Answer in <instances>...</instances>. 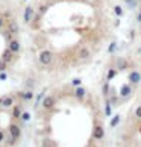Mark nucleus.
I'll return each instance as SVG.
<instances>
[{
  "mask_svg": "<svg viewBox=\"0 0 141 147\" xmlns=\"http://www.w3.org/2000/svg\"><path fill=\"white\" fill-rule=\"evenodd\" d=\"M38 59H40V64H43V65H50L53 61V53L50 50H41Z\"/></svg>",
  "mask_w": 141,
  "mask_h": 147,
  "instance_id": "1",
  "label": "nucleus"
},
{
  "mask_svg": "<svg viewBox=\"0 0 141 147\" xmlns=\"http://www.w3.org/2000/svg\"><path fill=\"white\" fill-rule=\"evenodd\" d=\"M34 17H35V9L32 8V5H28V6L24 8V12H23V21L28 24V23L32 21Z\"/></svg>",
  "mask_w": 141,
  "mask_h": 147,
  "instance_id": "2",
  "label": "nucleus"
},
{
  "mask_svg": "<svg viewBox=\"0 0 141 147\" xmlns=\"http://www.w3.org/2000/svg\"><path fill=\"white\" fill-rule=\"evenodd\" d=\"M8 49L12 53H15V55H17V53H20V50H21V44H20V41L17 40V38H14V40H11L9 42H8Z\"/></svg>",
  "mask_w": 141,
  "mask_h": 147,
  "instance_id": "3",
  "label": "nucleus"
},
{
  "mask_svg": "<svg viewBox=\"0 0 141 147\" xmlns=\"http://www.w3.org/2000/svg\"><path fill=\"white\" fill-rule=\"evenodd\" d=\"M105 137V129L102 124H96V126L93 127V138L94 140H102Z\"/></svg>",
  "mask_w": 141,
  "mask_h": 147,
  "instance_id": "4",
  "label": "nucleus"
},
{
  "mask_svg": "<svg viewBox=\"0 0 141 147\" xmlns=\"http://www.w3.org/2000/svg\"><path fill=\"white\" fill-rule=\"evenodd\" d=\"M41 105H43V109H52V108L55 106V97H53V96L44 97L43 102H41Z\"/></svg>",
  "mask_w": 141,
  "mask_h": 147,
  "instance_id": "5",
  "label": "nucleus"
},
{
  "mask_svg": "<svg viewBox=\"0 0 141 147\" xmlns=\"http://www.w3.org/2000/svg\"><path fill=\"white\" fill-rule=\"evenodd\" d=\"M9 135L11 137H14V138H20L21 137V129L18 124H15V123H11L9 124Z\"/></svg>",
  "mask_w": 141,
  "mask_h": 147,
  "instance_id": "6",
  "label": "nucleus"
},
{
  "mask_svg": "<svg viewBox=\"0 0 141 147\" xmlns=\"http://www.w3.org/2000/svg\"><path fill=\"white\" fill-rule=\"evenodd\" d=\"M128 80H129V84L131 85H137L141 82V73L138 71H131L128 74Z\"/></svg>",
  "mask_w": 141,
  "mask_h": 147,
  "instance_id": "7",
  "label": "nucleus"
},
{
  "mask_svg": "<svg viewBox=\"0 0 141 147\" xmlns=\"http://www.w3.org/2000/svg\"><path fill=\"white\" fill-rule=\"evenodd\" d=\"M131 92H132V85H131V84H124V85H121V88H120V96L123 97V99L129 97V96H131Z\"/></svg>",
  "mask_w": 141,
  "mask_h": 147,
  "instance_id": "8",
  "label": "nucleus"
},
{
  "mask_svg": "<svg viewBox=\"0 0 141 147\" xmlns=\"http://www.w3.org/2000/svg\"><path fill=\"white\" fill-rule=\"evenodd\" d=\"M74 96H76V99H78V100H84L85 96H86V90L84 88L82 85L76 86V88H74Z\"/></svg>",
  "mask_w": 141,
  "mask_h": 147,
  "instance_id": "9",
  "label": "nucleus"
},
{
  "mask_svg": "<svg viewBox=\"0 0 141 147\" xmlns=\"http://www.w3.org/2000/svg\"><path fill=\"white\" fill-rule=\"evenodd\" d=\"M18 97H21L24 102H30V100H34V91H32V90L21 91V92H18Z\"/></svg>",
  "mask_w": 141,
  "mask_h": 147,
  "instance_id": "10",
  "label": "nucleus"
},
{
  "mask_svg": "<svg viewBox=\"0 0 141 147\" xmlns=\"http://www.w3.org/2000/svg\"><path fill=\"white\" fill-rule=\"evenodd\" d=\"M90 55H91V50H90L88 47H82V49L79 50V53H78V56H79L80 61H85V59H88Z\"/></svg>",
  "mask_w": 141,
  "mask_h": 147,
  "instance_id": "11",
  "label": "nucleus"
},
{
  "mask_svg": "<svg viewBox=\"0 0 141 147\" xmlns=\"http://www.w3.org/2000/svg\"><path fill=\"white\" fill-rule=\"evenodd\" d=\"M14 55H15V53H12V52L9 50V49H6V50L3 52V55H2V58H3V61H5V62H8V64H11V62L14 61Z\"/></svg>",
  "mask_w": 141,
  "mask_h": 147,
  "instance_id": "12",
  "label": "nucleus"
},
{
  "mask_svg": "<svg viewBox=\"0 0 141 147\" xmlns=\"http://www.w3.org/2000/svg\"><path fill=\"white\" fill-rule=\"evenodd\" d=\"M111 105H112L111 100L106 97V99H105V115L106 117H111V114H112V106Z\"/></svg>",
  "mask_w": 141,
  "mask_h": 147,
  "instance_id": "13",
  "label": "nucleus"
},
{
  "mask_svg": "<svg viewBox=\"0 0 141 147\" xmlns=\"http://www.w3.org/2000/svg\"><path fill=\"white\" fill-rule=\"evenodd\" d=\"M12 105H14V97H12V96L3 97V103H2V106H3V108H11Z\"/></svg>",
  "mask_w": 141,
  "mask_h": 147,
  "instance_id": "14",
  "label": "nucleus"
},
{
  "mask_svg": "<svg viewBox=\"0 0 141 147\" xmlns=\"http://www.w3.org/2000/svg\"><path fill=\"white\" fill-rule=\"evenodd\" d=\"M21 112H23V108H21L20 105H15L12 108V117L14 118H20L21 117Z\"/></svg>",
  "mask_w": 141,
  "mask_h": 147,
  "instance_id": "15",
  "label": "nucleus"
},
{
  "mask_svg": "<svg viewBox=\"0 0 141 147\" xmlns=\"http://www.w3.org/2000/svg\"><path fill=\"white\" fill-rule=\"evenodd\" d=\"M117 74H118V70L117 68H109V70H108V73H106V79L108 80H112Z\"/></svg>",
  "mask_w": 141,
  "mask_h": 147,
  "instance_id": "16",
  "label": "nucleus"
},
{
  "mask_svg": "<svg viewBox=\"0 0 141 147\" xmlns=\"http://www.w3.org/2000/svg\"><path fill=\"white\" fill-rule=\"evenodd\" d=\"M118 123H120V114H117V115H114V117L111 118V121H109V126H111V127H115Z\"/></svg>",
  "mask_w": 141,
  "mask_h": 147,
  "instance_id": "17",
  "label": "nucleus"
},
{
  "mask_svg": "<svg viewBox=\"0 0 141 147\" xmlns=\"http://www.w3.org/2000/svg\"><path fill=\"white\" fill-rule=\"evenodd\" d=\"M117 64H118V67H117V70H124L126 68V59H123V58H118L117 59Z\"/></svg>",
  "mask_w": 141,
  "mask_h": 147,
  "instance_id": "18",
  "label": "nucleus"
},
{
  "mask_svg": "<svg viewBox=\"0 0 141 147\" xmlns=\"http://www.w3.org/2000/svg\"><path fill=\"white\" fill-rule=\"evenodd\" d=\"M17 30H18V29H17V24H15L14 21H11L9 26H8V32L12 35V34H17Z\"/></svg>",
  "mask_w": 141,
  "mask_h": 147,
  "instance_id": "19",
  "label": "nucleus"
},
{
  "mask_svg": "<svg viewBox=\"0 0 141 147\" xmlns=\"http://www.w3.org/2000/svg\"><path fill=\"white\" fill-rule=\"evenodd\" d=\"M114 12H115L117 17H123V8L120 5H115V6H114Z\"/></svg>",
  "mask_w": 141,
  "mask_h": 147,
  "instance_id": "20",
  "label": "nucleus"
},
{
  "mask_svg": "<svg viewBox=\"0 0 141 147\" xmlns=\"http://www.w3.org/2000/svg\"><path fill=\"white\" fill-rule=\"evenodd\" d=\"M20 120H21V121H29V120H30V114L28 112V111H23V112H21V117H20Z\"/></svg>",
  "mask_w": 141,
  "mask_h": 147,
  "instance_id": "21",
  "label": "nucleus"
},
{
  "mask_svg": "<svg viewBox=\"0 0 141 147\" xmlns=\"http://www.w3.org/2000/svg\"><path fill=\"white\" fill-rule=\"evenodd\" d=\"M115 49H117V41H112L111 44H109V47H108V53L112 55V53L115 52Z\"/></svg>",
  "mask_w": 141,
  "mask_h": 147,
  "instance_id": "22",
  "label": "nucleus"
},
{
  "mask_svg": "<svg viewBox=\"0 0 141 147\" xmlns=\"http://www.w3.org/2000/svg\"><path fill=\"white\" fill-rule=\"evenodd\" d=\"M102 92H103V96L108 97V94H109V84H103V86H102Z\"/></svg>",
  "mask_w": 141,
  "mask_h": 147,
  "instance_id": "23",
  "label": "nucleus"
},
{
  "mask_svg": "<svg viewBox=\"0 0 141 147\" xmlns=\"http://www.w3.org/2000/svg\"><path fill=\"white\" fill-rule=\"evenodd\" d=\"M15 141H17V138H14V137H8V140H6V146H14L15 144Z\"/></svg>",
  "mask_w": 141,
  "mask_h": 147,
  "instance_id": "24",
  "label": "nucleus"
},
{
  "mask_svg": "<svg viewBox=\"0 0 141 147\" xmlns=\"http://www.w3.org/2000/svg\"><path fill=\"white\" fill-rule=\"evenodd\" d=\"M72 85H73V86H80V85H82V79H79V78L73 79V80H72Z\"/></svg>",
  "mask_w": 141,
  "mask_h": 147,
  "instance_id": "25",
  "label": "nucleus"
},
{
  "mask_svg": "<svg viewBox=\"0 0 141 147\" xmlns=\"http://www.w3.org/2000/svg\"><path fill=\"white\" fill-rule=\"evenodd\" d=\"M124 2L128 3L129 8H135V6H137V0H124Z\"/></svg>",
  "mask_w": 141,
  "mask_h": 147,
  "instance_id": "26",
  "label": "nucleus"
},
{
  "mask_svg": "<svg viewBox=\"0 0 141 147\" xmlns=\"http://www.w3.org/2000/svg\"><path fill=\"white\" fill-rule=\"evenodd\" d=\"M43 97H44V91H41L40 94H38L36 100H35V105H38V103H40V102H43Z\"/></svg>",
  "mask_w": 141,
  "mask_h": 147,
  "instance_id": "27",
  "label": "nucleus"
},
{
  "mask_svg": "<svg viewBox=\"0 0 141 147\" xmlns=\"http://www.w3.org/2000/svg\"><path fill=\"white\" fill-rule=\"evenodd\" d=\"M6 68H8V62H5V61H0V71H5Z\"/></svg>",
  "mask_w": 141,
  "mask_h": 147,
  "instance_id": "28",
  "label": "nucleus"
},
{
  "mask_svg": "<svg viewBox=\"0 0 141 147\" xmlns=\"http://www.w3.org/2000/svg\"><path fill=\"white\" fill-rule=\"evenodd\" d=\"M8 79V73L6 71H0V80H6Z\"/></svg>",
  "mask_w": 141,
  "mask_h": 147,
  "instance_id": "29",
  "label": "nucleus"
},
{
  "mask_svg": "<svg viewBox=\"0 0 141 147\" xmlns=\"http://www.w3.org/2000/svg\"><path fill=\"white\" fill-rule=\"evenodd\" d=\"M135 117L141 118V106H137V109H135Z\"/></svg>",
  "mask_w": 141,
  "mask_h": 147,
  "instance_id": "30",
  "label": "nucleus"
},
{
  "mask_svg": "<svg viewBox=\"0 0 141 147\" xmlns=\"http://www.w3.org/2000/svg\"><path fill=\"white\" fill-rule=\"evenodd\" d=\"M3 140H5V132H3V130H0V143H2Z\"/></svg>",
  "mask_w": 141,
  "mask_h": 147,
  "instance_id": "31",
  "label": "nucleus"
},
{
  "mask_svg": "<svg viewBox=\"0 0 141 147\" xmlns=\"http://www.w3.org/2000/svg\"><path fill=\"white\" fill-rule=\"evenodd\" d=\"M2 28H3V18L0 17V29H2Z\"/></svg>",
  "mask_w": 141,
  "mask_h": 147,
  "instance_id": "32",
  "label": "nucleus"
},
{
  "mask_svg": "<svg viewBox=\"0 0 141 147\" xmlns=\"http://www.w3.org/2000/svg\"><path fill=\"white\" fill-rule=\"evenodd\" d=\"M137 18H138V21H140V23H141V12L138 14V17H137Z\"/></svg>",
  "mask_w": 141,
  "mask_h": 147,
  "instance_id": "33",
  "label": "nucleus"
},
{
  "mask_svg": "<svg viewBox=\"0 0 141 147\" xmlns=\"http://www.w3.org/2000/svg\"><path fill=\"white\" fill-rule=\"evenodd\" d=\"M2 103H3V97H0V106H2Z\"/></svg>",
  "mask_w": 141,
  "mask_h": 147,
  "instance_id": "34",
  "label": "nucleus"
},
{
  "mask_svg": "<svg viewBox=\"0 0 141 147\" xmlns=\"http://www.w3.org/2000/svg\"><path fill=\"white\" fill-rule=\"evenodd\" d=\"M138 52H140V53H141V47H140V50H138Z\"/></svg>",
  "mask_w": 141,
  "mask_h": 147,
  "instance_id": "35",
  "label": "nucleus"
}]
</instances>
